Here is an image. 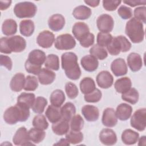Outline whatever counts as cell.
<instances>
[{
    "mask_svg": "<svg viewBox=\"0 0 146 146\" xmlns=\"http://www.w3.org/2000/svg\"><path fill=\"white\" fill-rule=\"evenodd\" d=\"M61 64L66 75L71 80H78L81 75V70L78 63V56L72 52H67L61 56Z\"/></svg>",
    "mask_w": 146,
    "mask_h": 146,
    "instance_id": "1",
    "label": "cell"
},
{
    "mask_svg": "<svg viewBox=\"0 0 146 146\" xmlns=\"http://www.w3.org/2000/svg\"><path fill=\"white\" fill-rule=\"evenodd\" d=\"M27 107L17 103L11 106L4 112L3 119L9 124H15L18 121H25L30 116V111Z\"/></svg>",
    "mask_w": 146,
    "mask_h": 146,
    "instance_id": "2",
    "label": "cell"
},
{
    "mask_svg": "<svg viewBox=\"0 0 146 146\" xmlns=\"http://www.w3.org/2000/svg\"><path fill=\"white\" fill-rule=\"evenodd\" d=\"M26 47V40L20 35L3 37L0 40V51L4 54H11L23 51Z\"/></svg>",
    "mask_w": 146,
    "mask_h": 146,
    "instance_id": "3",
    "label": "cell"
},
{
    "mask_svg": "<svg viewBox=\"0 0 146 146\" xmlns=\"http://www.w3.org/2000/svg\"><path fill=\"white\" fill-rule=\"evenodd\" d=\"M46 54L43 51L35 49L32 50L29 54L28 58L25 62L26 71L34 75H38L40 72L42 64L45 62Z\"/></svg>",
    "mask_w": 146,
    "mask_h": 146,
    "instance_id": "4",
    "label": "cell"
},
{
    "mask_svg": "<svg viewBox=\"0 0 146 146\" xmlns=\"http://www.w3.org/2000/svg\"><path fill=\"white\" fill-rule=\"evenodd\" d=\"M125 32L131 40L135 43L141 42L144 38V31L141 22L132 18L126 23Z\"/></svg>",
    "mask_w": 146,
    "mask_h": 146,
    "instance_id": "5",
    "label": "cell"
},
{
    "mask_svg": "<svg viewBox=\"0 0 146 146\" xmlns=\"http://www.w3.org/2000/svg\"><path fill=\"white\" fill-rule=\"evenodd\" d=\"M131 48V43L123 35L112 38L110 43L107 46L108 52L112 55H117L121 51L125 52Z\"/></svg>",
    "mask_w": 146,
    "mask_h": 146,
    "instance_id": "6",
    "label": "cell"
},
{
    "mask_svg": "<svg viewBox=\"0 0 146 146\" xmlns=\"http://www.w3.org/2000/svg\"><path fill=\"white\" fill-rule=\"evenodd\" d=\"M37 11L36 5L31 2H22L17 3L14 7V13L19 18H32Z\"/></svg>",
    "mask_w": 146,
    "mask_h": 146,
    "instance_id": "7",
    "label": "cell"
},
{
    "mask_svg": "<svg viewBox=\"0 0 146 146\" xmlns=\"http://www.w3.org/2000/svg\"><path fill=\"white\" fill-rule=\"evenodd\" d=\"M76 42L74 38L70 34H61L55 40V47L59 50H71L75 47Z\"/></svg>",
    "mask_w": 146,
    "mask_h": 146,
    "instance_id": "8",
    "label": "cell"
},
{
    "mask_svg": "<svg viewBox=\"0 0 146 146\" xmlns=\"http://www.w3.org/2000/svg\"><path fill=\"white\" fill-rule=\"evenodd\" d=\"M130 123L131 127L137 131H144L146 125V109L143 108L136 111L131 118Z\"/></svg>",
    "mask_w": 146,
    "mask_h": 146,
    "instance_id": "9",
    "label": "cell"
},
{
    "mask_svg": "<svg viewBox=\"0 0 146 146\" xmlns=\"http://www.w3.org/2000/svg\"><path fill=\"white\" fill-rule=\"evenodd\" d=\"M96 25L100 32L109 33L113 30L114 21L111 15L107 14H103L98 18L96 20Z\"/></svg>",
    "mask_w": 146,
    "mask_h": 146,
    "instance_id": "10",
    "label": "cell"
},
{
    "mask_svg": "<svg viewBox=\"0 0 146 146\" xmlns=\"http://www.w3.org/2000/svg\"><path fill=\"white\" fill-rule=\"evenodd\" d=\"M54 42V35L52 32H50L48 30H44L40 32L36 38L38 44L44 48L51 47Z\"/></svg>",
    "mask_w": 146,
    "mask_h": 146,
    "instance_id": "11",
    "label": "cell"
},
{
    "mask_svg": "<svg viewBox=\"0 0 146 146\" xmlns=\"http://www.w3.org/2000/svg\"><path fill=\"white\" fill-rule=\"evenodd\" d=\"M30 141L28 131L24 127H20L17 131L13 138V141L16 145H33Z\"/></svg>",
    "mask_w": 146,
    "mask_h": 146,
    "instance_id": "12",
    "label": "cell"
},
{
    "mask_svg": "<svg viewBox=\"0 0 146 146\" xmlns=\"http://www.w3.org/2000/svg\"><path fill=\"white\" fill-rule=\"evenodd\" d=\"M96 82L100 88H108L113 84V78L108 71H102L97 75Z\"/></svg>",
    "mask_w": 146,
    "mask_h": 146,
    "instance_id": "13",
    "label": "cell"
},
{
    "mask_svg": "<svg viewBox=\"0 0 146 146\" xmlns=\"http://www.w3.org/2000/svg\"><path fill=\"white\" fill-rule=\"evenodd\" d=\"M99 140L104 145H112L117 141V136L112 129L104 128L99 133Z\"/></svg>",
    "mask_w": 146,
    "mask_h": 146,
    "instance_id": "14",
    "label": "cell"
},
{
    "mask_svg": "<svg viewBox=\"0 0 146 146\" xmlns=\"http://www.w3.org/2000/svg\"><path fill=\"white\" fill-rule=\"evenodd\" d=\"M102 121L103 124L107 127H113L116 125L117 117L112 108H107L104 110Z\"/></svg>",
    "mask_w": 146,
    "mask_h": 146,
    "instance_id": "15",
    "label": "cell"
},
{
    "mask_svg": "<svg viewBox=\"0 0 146 146\" xmlns=\"http://www.w3.org/2000/svg\"><path fill=\"white\" fill-rule=\"evenodd\" d=\"M72 33L75 38L80 42L90 33V29L87 24L79 22L74 25Z\"/></svg>",
    "mask_w": 146,
    "mask_h": 146,
    "instance_id": "16",
    "label": "cell"
},
{
    "mask_svg": "<svg viewBox=\"0 0 146 146\" xmlns=\"http://www.w3.org/2000/svg\"><path fill=\"white\" fill-rule=\"evenodd\" d=\"M111 69L116 76H120L127 73L128 68L125 60L122 58L115 59L111 64Z\"/></svg>",
    "mask_w": 146,
    "mask_h": 146,
    "instance_id": "17",
    "label": "cell"
},
{
    "mask_svg": "<svg viewBox=\"0 0 146 146\" xmlns=\"http://www.w3.org/2000/svg\"><path fill=\"white\" fill-rule=\"evenodd\" d=\"M65 25L64 17L59 14L52 15L48 20L49 28L54 31L61 30Z\"/></svg>",
    "mask_w": 146,
    "mask_h": 146,
    "instance_id": "18",
    "label": "cell"
},
{
    "mask_svg": "<svg viewBox=\"0 0 146 146\" xmlns=\"http://www.w3.org/2000/svg\"><path fill=\"white\" fill-rule=\"evenodd\" d=\"M82 113L85 119L88 121H95L99 117L98 108L92 105H85L82 108Z\"/></svg>",
    "mask_w": 146,
    "mask_h": 146,
    "instance_id": "19",
    "label": "cell"
},
{
    "mask_svg": "<svg viewBox=\"0 0 146 146\" xmlns=\"http://www.w3.org/2000/svg\"><path fill=\"white\" fill-rule=\"evenodd\" d=\"M82 67L88 72H93L95 71L99 66L98 59L91 55L84 56L80 60Z\"/></svg>",
    "mask_w": 146,
    "mask_h": 146,
    "instance_id": "20",
    "label": "cell"
},
{
    "mask_svg": "<svg viewBox=\"0 0 146 146\" xmlns=\"http://www.w3.org/2000/svg\"><path fill=\"white\" fill-rule=\"evenodd\" d=\"M127 64L132 71H138L143 66L142 58L139 54L132 52L127 56Z\"/></svg>",
    "mask_w": 146,
    "mask_h": 146,
    "instance_id": "21",
    "label": "cell"
},
{
    "mask_svg": "<svg viewBox=\"0 0 146 146\" xmlns=\"http://www.w3.org/2000/svg\"><path fill=\"white\" fill-rule=\"evenodd\" d=\"M132 112V107L127 103H121L116 108V115L119 120L125 121L128 120Z\"/></svg>",
    "mask_w": 146,
    "mask_h": 146,
    "instance_id": "22",
    "label": "cell"
},
{
    "mask_svg": "<svg viewBox=\"0 0 146 146\" xmlns=\"http://www.w3.org/2000/svg\"><path fill=\"white\" fill-rule=\"evenodd\" d=\"M38 80L40 84L48 85L51 84L55 80L56 75L55 72L48 68H43L38 74Z\"/></svg>",
    "mask_w": 146,
    "mask_h": 146,
    "instance_id": "23",
    "label": "cell"
},
{
    "mask_svg": "<svg viewBox=\"0 0 146 146\" xmlns=\"http://www.w3.org/2000/svg\"><path fill=\"white\" fill-rule=\"evenodd\" d=\"M25 80V75L22 73L19 72L14 75L10 83L11 90L14 92L21 91L24 88Z\"/></svg>",
    "mask_w": 146,
    "mask_h": 146,
    "instance_id": "24",
    "label": "cell"
},
{
    "mask_svg": "<svg viewBox=\"0 0 146 146\" xmlns=\"http://www.w3.org/2000/svg\"><path fill=\"white\" fill-rule=\"evenodd\" d=\"M46 116L52 123H55L62 119V115L60 107L50 105L47 107L46 112Z\"/></svg>",
    "mask_w": 146,
    "mask_h": 146,
    "instance_id": "25",
    "label": "cell"
},
{
    "mask_svg": "<svg viewBox=\"0 0 146 146\" xmlns=\"http://www.w3.org/2000/svg\"><path fill=\"white\" fill-rule=\"evenodd\" d=\"M139 134L131 129H125L121 134V140L126 145L135 144L138 141Z\"/></svg>",
    "mask_w": 146,
    "mask_h": 146,
    "instance_id": "26",
    "label": "cell"
},
{
    "mask_svg": "<svg viewBox=\"0 0 146 146\" xmlns=\"http://www.w3.org/2000/svg\"><path fill=\"white\" fill-rule=\"evenodd\" d=\"M91 14V10L84 5H80L76 7L72 11V15L74 18L79 20L87 19L90 17Z\"/></svg>",
    "mask_w": 146,
    "mask_h": 146,
    "instance_id": "27",
    "label": "cell"
},
{
    "mask_svg": "<svg viewBox=\"0 0 146 146\" xmlns=\"http://www.w3.org/2000/svg\"><path fill=\"white\" fill-rule=\"evenodd\" d=\"M132 86L131 79L128 77L118 79L114 84V87L118 93L124 94L128 91Z\"/></svg>",
    "mask_w": 146,
    "mask_h": 146,
    "instance_id": "28",
    "label": "cell"
},
{
    "mask_svg": "<svg viewBox=\"0 0 146 146\" xmlns=\"http://www.w3.org/2000/svg\"><path fill=\"white\" fill-rule=\"evenodd\" d=\"M34 29V23L30 19L23 20L19 23L20 33L25 36H31L33 34Z\"/></svg>",
    "mask_w": 146,
    "mask_h": 146,
    "instance_id": "29",
    "label": "cell"
},
{
    "mask_svg": "<svg viewBox=\"0 0 146 146\" xmlns=\"http://www.w3.org/2000/svg\"><path fill=\"white\" fill-rule=\"evenodd\" d=\"M2 33L6 36L15 34L17 31V24L15 21L12 19H6L2 26Z\"/></svg>",
    "mask_w": 146,
    "mask_h": 146,
    "instance_id": "30",
    "label": "cell"
},
{
    "mask_svg": "<svg viewBox=\"0 0 146 146\" xmlns=\"http://www.w3.org/2000/svg\"><path fill=\"white\" fill-rule=\"evenodd\" d=\"M70 125L68 121L61 119L58 121L53 123L52 125V130L57 135H63L66 134L69 130Z\"/></svg>",
    "mask_w": 146,
    "mask_h": 146,
    "instance_id": "31",
    "label": "cell"
},
{
    "mask_svg": "<svg viewBox=\"0 0 146 146\" xmlns=\"http://www.w3.org/2000/svg\"><path fill=\"white\" fill-rule=\"evenodd\" d=\"M62 119L69 121L75 115L76 108L74 104L71 102H67L64 104L60 108Z\"/></svg>",
    "mask_w": 146,
    "mask_h": 146,
    "instance_id": "32",
    "label": "cell"
},
{
    "mask_svg": "<svg viewBox=\"0 0 146 146\" xmlns=\"http://www.w3.org/2000/svg\"><path fill=\"white\" fill-rule=\"evenodd\" d=\"M35 100V95L33 93L22 92L17 98V103L23 105L29 108H30L33 106Z\"/></svg>",
    "mask_w": 146,
    "mask_h": 146,
    "instance_id": "33",
    "label": "cell"
},
{
    "mask_svg": "<svg viewBox=\"0 0 146 146\" xmlns=\"http://www.w3.org/2000/svg\"><path fill=\"white\" fill-rule=\"evenodd\" d=\"M80 89L84 95L90 94L96 89L95 83L93 79L90 77L84 78L80 83Z\"/></svg>",
    "mask_w": 146,
    "mask_h": 146,
    "instance_id": "34",
    "label": "cell"
},
{
    "mask_svg": "<svg viewBox=\"0 0 146 146\" xmlns=\"http://www.w3.org/2000/svg\"><path fill=\"white\" fill-rule=\"evenodd\" d=\"M65 99L66 97L63 91L58 89L54 90L50 97L51 104L58 107H60L63 104Z\"/></svg>",
    "mask_w": 146,
    "mask_h": 146,
    "instance_id": "35",
    "label": "cell"
},
{
    "mask_svg": "<svg viewBox=\"0 0 146 146\" xmlns=\"http://www.w3.org/2000/svg\"><path fill=\"white\" fill-rule=\"evenodd\" d=\"M28 133L30 140L35 144H38L42 141L46 136L44 130L35 127L31 128L28 131Z\"/></svg>",
    "mask_w": 146,
    "mask_h": 146,
    "instance_id": "36",
    "label": "cell"
},
{
    "mask_svg": "<svg viewBox=\"0 0 146 146\" xmlns=\"http://www.w3.org/2000/svg\"><path fill=\"white\" fill-rule=\"evenodd\" d=\"M139 92L135 88H131L128 91L122 94L121 99L132 104H136L139 100Z\"/></svg>",
    "mask_w": 146,
    "mask_h": 146,
    "instance_id": "37",
    "label": "cell"
},
{
    "mask_svg": "<svg viewBox=\"0 0 146 146\" xmlns=\"http://www.w3.org/2000/svg\"><path fill=\"white\" fill-rule=\"evenodd\" d=\"M44 66L46 68L57 71L59 68V57L55 54H49L46 59Z\"/></svg>",
    "mask_w": 146,
    "mask_h": 146,
    "instance_id": "38",
    "label": "cell"
},
{
    "mask_svg": "<svg viewBox=\"0 0 146 146\" xmlns=\"http://www.w3.org/2000/svg\"><path fill=\"white\" fill-rule=\"evenodd\" d=\"M90 55L94 56L97 59L103 60L108 56V53L106 50L98 44L94 45L90 50Z\"/></svg>",
    "mask_w": 146,
    "mask_h": 146,
    "instance_id": "39",
    "label": "cell"
},
{
    "mask_svg": "<svg viewBox=\"0 0 146 146\" xmlns=\"http://www.w3.org/2000/svg\"><path fill=\"white\" fill-rule=\"evenodd\" d=\"M66 139L70 144H76L82 141L83 140V135L80 131L71 130L66 133Z\"/></svg>",
    "mask_w": 146,
    "mask_h": 146,
    "instance_id": "40",
    "label": "cell"
},
{
    "mask_svg": "<svg viewBox=\"0 0 146 146\" xmlns=\"http://www.w3.org/2000/svg\"><path fill=\"white\" fill-rule=\"evenodd\" d=\"M47 104V100L42 96H38L35 98V102L31 108L33 111L37 113H42Z\"/></svg>",
    "mask_w": 146,
    "mask_h": 146,
    "instance_id": "41",
    "label": "cell"
},
{
    "mask_svg": "<svg viewBox=\"0 0 146 146\" xmlns=\"http://www.w3.org/2000/svg\"><path fill=\"white\" fill-rule=\"evenodd\" d=\"M33 125L36 128H39L42 130L47 129L48 127V123L47 121L46 117L42 115L39 114L36 115L33 120Z\"/></svg>",
    "mask_w": 146,
    "mask_h": 146,
    "instance_id": "42",
    "label": "cell"
},
{
    "mask_svg": "<svg viewBox=\"0 0 146 146\" xmlns=\"http://www.w3.org/2000/svg\"><path fill=\"white\" fill-rule=\"evenodd\" d=\"M84 126V120L82 117L78 114L75 115L70 120V128L72 131H80Z\"/></svg>",
    "mask_w": 146,
    "mask_h": 146,
    "instance_id": "43",
    "label": "cell"
},
{
    "mask_svg": "<svg viewBox=\"0 0 146 146\" xmlns=\"http://www.w3.org/2000/svg\"><path fill=\"white\" fill-rule=\"evenodd\" d=\"M38 86V82L36 77L31 75H28L26 78L25 83L23 89L27 91H33L35 90Z\"/></svg>",
    "mask_w": 146,
    "mask_h": 146,
    "instance_id": "44",
    "label": "cell"
},
{
    "mask_svg": "<svg viewBox=\"0 0 146 146\" xmlns=\"http://www.w3.org/2000/svg\"><path fill=\"white\" fill-rule=\"evenodd\" d=\"M112 39V36L108 33L100 32L97 35V44L101 47H107Z\"/></svg>",
    "mask_w": 146,
    "mask_h": 146,
    "instance_id": "45",
    "label": "cell"
},
{
    "mask_svg": "<svg viewBox=\"0 0 146 146\" xmlns=\"http://www.w3.org/2000/svg\"><path fill=\"white\" fill-rule=\"evenodd\" d=\"M102 92L98 88L90 92V94L84 95V100L87 102L89 103H96L98 102L102 98Z\"/></svg>",
    "mask_w": 146,
    "mask_h": 146,
    "instance_id": "46",
    "label": "cell"
},
{
    "mask_svg": "<svg viewBox=\"0 0 146 146\" xmlns=\"http://www.w3.org/2000/svg\"><path fill=\"white\" fill-rule=\"evenodd\" d=\"M65 91L70 99H73L77 97L79 91L76 86L72 82H67L65 85Z\"/></svg>",
    "mask_w": 146,
    "mask_h": 146,
    "instance_id": "47",
    "label": "cell"
},
{
    "mask_svg": "<svg viewBox=\"0 0 146 146\" xmlns=\"http://www.w3.org/2000/svg\"><path fill=\"white\" fill-rule=\"evenodd\" d=\"M146 7L145 6H140L136 8L134 10L133 14H134V18L141 22L143 23H145L146 22Z\"/></svg>",
    "mask_w": 146,
    "mask_h": 146,
    "instance_id": "48",
    "label": "cell"
},
{
    "mask_svg": "<svg viewBox=\"0 0 146 146\" xmlns=\"http://www.w3.org/2000/svg\"><path fill=\"white\" fill-rule=\"evenodd\" d=\"M119 15L123 19H128L132 17V11L130 7L122 5L117 10Z\"/></svg>",
    "mask_w": 146,
    "mask_h": 146,
    "instance_id": "49",
    "label": "cell"
},
{
    "mask_svg": "<svg viewBox=\"0 0 146 146\" xmlns=\"http://www.w3.org/2000/svg\"><path fill=\"white\" fill-rule=\"evenodd\" d=\"M121 2V1H103V6L107 11H114Z\"/></svg>",
    "mask_w": 146,
    "mask_h": 146,
    "instance_id": "50",
    "label": "cell"
},
{
    "mask_svg": "<svg viewBox=\"0 0 146 146\" xmlns=\"http://www.w3.org/2000/svg\"><path fill=\"white\" fill-rule=\"evenodd\" d=\"M95 40V36L92 33H90L85 38L79 42L80 44L85 48H87L92 46Z\"/></svg>",
    "mask_w": 146,
    "mask_h": 146,
    "instance_id": "51",
    "label": "cell"
},
{
    "mask_svg": "<svg viewBox=\"0 0 146 146\" xmlns=\"http://www.w3.org/2000/svg\"><path fill=\"white\" fill-rule=\"evenodd\" d=\"M0 62L1 65L5 67L8 70H11L13 66V62L11 58L4 55H0Z\"/></svg>",
    "mask_w": 146,
    "mask_h": 146,
    "instance_id": "52",
    "label": "cell"
},
{
    "mask_svg": "<svg viewBox=\"0 0 146 146\" xmlns=\"http://www.w3.org/2000/svg\"><path fill=\"white\" fill-rule=\"evenodd\" d=\"M123 3H125L126 5H128L131 7H135L137 6H140V5H145L146 3V1L143 0H129V1H124Z\"/></svg>",
    "mask_w": 146,
    "mask_h": 146,
    "instance_id": "53",
    "label": "cell"
},
{
    "mask_svg": "<svg viewBox=\"0 0 146 146\" xmlns=\"http://www.w3.org/2000/svg\"><path fill=\"white\" fill-rule=\"evenodd\" d=\"M11 1H0V9L1 10H6L11 5Z\"/></svg>",
    "mask_w": 146,
    "mask_h": 146,
    "instance_id": "54",
    "label": "cell"
},
{
    "mask_svg": "<svg viewBox=\"0 0 146 146\" xmlns=\"http://www.w3.org/2000/svg\"><path fill=\"white\" fill-rule=\"evenodd\" d=\"M84 2L85 3H86L87 5H88L90 6H91L92 7H97L98 6H99V3H100V1H95V0H93V1H84Z\"/></svg>",
    "mask_w": 146,
    "mask_h": 146,
    "instance_id": "55",
    "label": "cell"
},
{
    "mask_svg": "<svg viewBox=\"0 0 146 146\" xmlns=\"http://www.w3.org/2000/svg\"><path fill=\"white\" fill-rule=\"evenodd\" d=\"M54 145H69L70 143L66 139H60L57 143Z\"/></svg>",
    "mask_w": 146,
    "mask_h": 146,
    "instance_id": "56",
    "label": "cell"
},
{
    "mask_svg": "<svg viewBox=\"0 0 146 146\" xmlns=\"http://www.w3.org/2000/svg\"><path fill=\"white\" fill-rule=\"evenodd\" d=\"M139 140V145H145V141H146V138L145 136H141Z\"/></svg>",
    "mask_w": 146,
    "mask_h": 146,
    "instance_id": "57",
    "label": "cell"
}]
</instances>
